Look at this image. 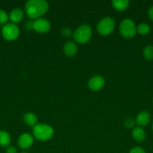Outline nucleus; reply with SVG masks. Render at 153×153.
I'll use <instances>...</instances> for the list:
<instances>
[{
  "mask_svg": "<svg viewBox=\"0 0 153 153\" xmlns=\"http://www.w3.org/2000/svg\"><path fill=\"white\" fill-rule=\"evenodd\" d=\"M49 8V4L44 0H28L25 4V10L27 16L37 19L46 13Z\"/></svg>",
  "mask_w": 153,
  "mask_h": 153,
  "instance_id": "obj_1",
  "label": "nucleus"
},
{
  "mask_svg": "<svg viewBox=\"0 0 153 153\" xmlns=\"http://www.w3.org/2000/svg\"><path fill=\"white\" fill-rule=\"evenodd\" d=\"M53 128L47 124H37L33 128V134L34 137L40 141H46L50 140L53 136Z\"/></svg>",
  "mask_w": 153,
  "mask_h": 153,
  "instance_id": "obj_2",
  "label": "nucleus"
},
{
  "mask_svg": "<svg viewBox=\"0 0 153 153\" xmlns=\"http://www.w3.org/2000/svg\"><path fill=\"white\" fill-rule=\"evenodd\" d=\"M92 28L89 25H84L78 27L73 34L74 39L79 43H86L90 40L92 37Z\"/></svg>",
  "mask_w": 153,
  "mask_h": 153,
  "instance_id": "obj_3",
  "label": "nucleus"
},
{
  "mask_svg": "<svg viewBox=\"0 0 153 153\" xmlns=\"http://www.w3.org/2000/svg\"><path fill=\"white\" fill-rule=\"evenodd\" d=\"M119 32L124 38H132L136 33V28L134 22L130 19H124L119 25Z\"/></svg>",
  "mask_w": 153,
  "mask_h": 153,
  "instance_id": "obj_4",
  "label": "nucleus"
},
{
  "mask_svg": "<svg viewBox=\"0 0 153 153\" xmlns=\"http://www.w3.org/2000/svg\"><path fill=\"white\" fill-rule=\"evenodd\" d=\"M115 28V21L110 16L103 18L97 25V31L103 36L109 35L113 31Z\"/></svg>",
  "mask_w": 153,
  "mask_h": 153,
  "instance_id": "obj_5",
  "label": "nucleus"
},
{
  "mask_svg": "<svg viewBox=\"0 0 153 153\" xmlns=\"http://www.w3.org/2000/svg\"><path fill=\"white\" fill-rule=\"evenodd\" d=\"M2 34L4 40L12 41L19 37L20 29L16 24L8 23L3 26L2 30Z\"/></svg>",
  "mask_w": 153,
  "mask_h": 153,
  "instance_id": "obj_6",
  "label": "nucleus"
},
{
  "mask_svg": "<svg viewBox=\"0 0 153 153\" xmlns=\"http://www.w3.org/2000/svg\"><path fill=\"white\" fill-rule=\"evenodd\" d=\"M32 28L36 32L44 34V33L48 32L50 30L51 24L46 19L39 18L32 22Z\"/></svg>",
  "mask_w": 153,
  "mask_h": 153,
  "instance_id": "obj_7",
  "label": "nucleus"
},
{
  "mask_svg": "<svg viewBox=\"0 0 153 153\" xmlns=\"http://www.w3.org/2000/svg\"><path fill=\"white\" fill-rule=\"evenodd\" d=\"M105 84L104 79L100 76H92L88 82V86L92 91H99L104 88Z\"/></svg>",
  "mask_w": 153,
  "mask_h": 153,
  "instance_id": "obj_8",
  "label": "nucleus"
},
{
  "mask_svg": "<svg viewBox=\"0 0 153 153\" xmlns=\"http://www.w3.org/2000/svg\"><path fill=\"white\" fill-rule=\"evenodd\" d=\"M33 141H34L33 137L29 134L24 133V134H21L19 137L18 145H19V146L21 149H26L31 147L32 145L33 144Z\"/></svg>",
  "mask_w": 153,
  "mask_h": 153,
  "instance_id": "obj_9",
  "label": "nucleus"
},
{
  "mask_svg": "<svg viewBox=\"0 0 153 153\" xmlns=\"http://www.w3.org/2000/svg\"><path fill=\"white\" fill-rule=\"evenodd\" d=\"M63 52L64 55L68 57H73L77 52V46L73 41H68L64 45Z\"/></svg>",
  "mask_w": 153,
  "mask_h": 153,
  "instance_id": "obj_10",
  "label": "nucleus"
},
{
  "mask_svg": "<svg viewBox=\"0 0 153 153\" xmlns=\"http://www.w3.org/2000/svg\"><path fill=\"white\" fill-rule=\"evenodd\" d=\"M150 118H151V117H150L149 113L148 111H141L138 114L135 122L140 127L145 126L149 123Z\"/></svg>",
  "mask_w": 153,
  "mask_h": 153,
  "instance_id": "obj_11",
  "label": "nucleus"
},
{
  "mask_svg": "<svg viewBox=\"0 0 153 153\" xmlns=\"http://www.w3.org/2000/svg\"><path fill=\"white\" fill-rule=\"evenodd\" d=\"M23 11L20 8H14L10 11L9 14V19L12 22V23L15 24L20 22L23 18Z\"/></svg>",
  "mask_w": 153,
  "mask_h": 153,
  "instance_id": "obj_12",
  "label": "nucleus"
},
{
  "mask_svg": "<svg viewBox=\"0 0 153 153\" xmlns=\"http://www.w3.org/2000/svg\"><path fill=\"white\" fill-rule=\"evenodd\" d=\"M132 137L136 141L142 142L146 138V133L141 127H134L132 131Z\"/></svg>",
  "mask_w": 153,
  "mask_h": 153,
  "instance_id": "obj_13",
  "label": "nucleus"
},
{
  "mask_svg": "<svg viewBox=\"0 0 153 153\" xmlns=\"http://www.w3.org/2000/svg\"><path fill=\"white\" fill-rule=\"evenodd\" d=\"M112 5L117 11H123L128 7L129 1L128 0H113L112 1Z\"/></svg>",
  "mask_w": 153,
  "mask_h": 153,
  "instance_id": "obj_14",
  "label": "nucleus"
},
{
  "mask_svg": "<svg viewBox=\"0 0 153 153\" xmlns=\"http://www.w3.org/2000/svg\"><path fill=\"white\" fill-rule=\"evenodd\" d=\"M23 121L26 125L29 126H33L37 125L38 122V117L34 113L32 112H28L26 113L23 116Z\"/></svg>",
  "mask_w": 153,
  "mask_h": 153,
  "instance_id": "obj_15",
  "label": "nucleus"
},
{
  "mask_svg": "<svg viewBox=\"0 0 153 153\" xmlns=\"http://www.w3.org/2000/svg\"><path fill=\"white\" fill-rule=\"evenodd\" d=\"M10 136L7 131H0V146H8L10 143Z\"/></svg>",
  "mask_w": 153,
  "mask_h": 153,
  "instance_id": "obj_16",
  "label": "nucleus"
},
{
  "mask_svg": "<svg viewBox=\"0 0 153 153\" xmlns=\"http://www.w3.org/2000/svg\"><path fill=\"white\" fill-rule=\"evenodd\" d=\"M136 31L141 35H146V34L149 33L150 26L147 23L142 22V23H140L138 25L137 28H136Z\"/></svg>",
  "mask_w": 153,
  "mask_h": 153,
  "instance_id": "obj_17",
  "label": "nucleus"
},
{
  "mask_svg": "<svg viewBox=\"0 0 153 153\" xmlns=\"http://www.w3.org/2000/svg\"><path fill=\"white\" fill-rule=\"evenodd\" d=\"M142 54H143L144 58H146L148 61H151V60L153 59V46H147L144 48L143 52H142Z\"/></svg>",
  "mask_w": 153,
  "mask_h": 153,
  "instance_id": "obj_18",
  "label": "nucleus"
},
{
  "mask_svg": "<svg viewBox=\"0 0 153 153\" xmlns=\"http://www.w3.org/2000/svg\"><path fill=\"white\" fill-rule=\"evenodd\" d=\"M8 16L6 11L0 9V24H5L8 19Z\"/></svg>",
  "mask_w": 153,
  "mask_h": 153,
  "instance_id": "obj_19",
  "label": "nucleus"
},
{
  "mask_svg": "<svg viewBox=\"0 0 153 153\" xmlns=\"http://www.w3.org/2000/svg\"><path fill=\"white\" fill-rule=\"evenodd\" d=\"M135 123L136 122H135L133 119H131V118H128V119H127L125 121H124V126H125L127 128H131L134 127Z\"/></svg>",
  "mask_w": 153,
  "mask_h": 153,
  "instance_id": "obj_20",
  "label": "nucleus"
},
{
  "mask_svg": "<svg viewBox=\"0 0 153 153\" xmlns=\"http://www.w3.org/2000/svg\"><path fill=\"white\" fill-rule=\"evenodd\" d=\"M130 153H146L143 149H142L141 147L139 146H136V147H134L133 149H130Z\"/></svg>",
  "mask_w": 153,
  "mask_h": 153,
  "instance_id": "obj_21",
  "label": "nucleus"
},
{
  "mask_svg": "<svg viewBox=\"0 0 153 153\" xmlns=\"http://www.w3.org/2000/svg\"><path fill=\"white\" fill-rule=\"evenodd\" d=\"M62 35L66 36V37H69V36L71 34V32H70V31L69 28H64L62 30Z\"/></svg>",
  "mask_w": 153,
  "mask_h": 153,
  "instance_id": "obj_22",
  "label": "nucleus"
},
{
  "mask_svg": "<svg viewBox=\"0 0 153 153\" xmlns=\"http://www.w3.org/2000/svg\"><path fill=\"white\" fill-rule=\"evenodd\" d=\"M148 16L149 19L153 22V6L150 7L148 10Z\"/></svg>",
  "mask_w": 153,
  "mask_h": 153,
  "instance_id": "obj_23",
  "label": "nucleus"
},
{
  "mask_svg": "<svg viewBox=\"0 0 153 153\" xmlns=\"http://www.w3.org/2000/svg\"><path fill=\"white\" fill-rule=\"evenodd\" d=\"M6 153H16V149L14 146H8L6 150Z\"/></svg>",
  "mask_w": 153,
  "mask_h": 153,
  "instance_id": "obj_24",
  "label": "nucleus"
},
{
  "mask_svg": "<svg viewBox=\"0 0 153 153\" xmlns=\"http://www.w3.org/2000/svg\"><path fill=\"white\" fill-rule=\"evenodd\" d=\"M152 131H153V123H152Z\"/></svg>",
  "mask_w": 153,
  "mask_h": 153,
  "instance_id": "obj_25",
  "label": "nucleus"
},
{
  "mask_svg": "<svg viewBox=\"0 0 153 153\" xmlns=\"http://www.w3.org/2000/svg\"><path fill=\"white\" fill-rule=\"evenodd\" d=\"M22 153H27V152H22Z\"/></svg>",
  "mask_w": 153,
  "mask_h": 153,
  "instance_id": "obj_26",
  "label": "nucleus"
}]
</instances>
